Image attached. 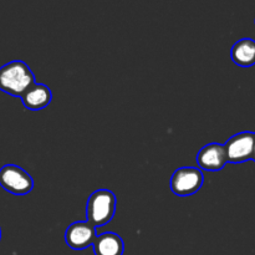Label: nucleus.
Instances as JSON below:
<instances>
[{"mask_svg":"<svg viewBox=\"0 0 255 255\" xmlns=\"http://www.w3.org/2000/svg\"><path fill=\"white\" fill-rule=\"evenodd\" d=\"M231 57L234 64L242 67H251L255 65V41L244 37L238 40L231 50Z\"/></svg>","mask_w":255,"mask_h":255,"instance_id":"10","label":"nucleus"},{"mask_svg":"<svg viewBox=\"0 0 255 255\" xmlns=\"http://www.w3.org/2000/svg\"><path fill=\"white\" fill-rule=\"evenodd\" d=\"M254 147V132H239L224 144L227 159L231 163H243L252 159Z\"/></svg>","mask_w":255,"mask_h":255,"instance_id":"5","label":"nucleus"},{"mask_svg":"<svg viewBox=\"0 0 255 255\" xmlns=\"http://www.w3.org/2000/svg\"><path fill=\"white\" fill-rule=\"evenodd\" d=\"M22 105L31 111H40L49 106L52 101L51 90L44 84H32L21 95Z\"/></svg>","mask_w":255,"mask_h":255,"instance_id":"8","label":"nucleus"},{"mask_svg":"<svg viewBox=\"0 0 255 255\" xmlns=\"http://www.w3.org/2000/svg\"><path fill=\"white\" fill-rule=\"evenodd\" d=\"M32 84L35 75L24 61L15 60L0 67V91L20 97Z\"/></svg>","mask_w":255,"mask_h":255,"instance_id":"1","label":"nucleus"},{"mask_svg":"<svg viewBox=\"0 0 255 255\" xmlns=\"http://www.w3.org/2000/svg\"><path fill=\"white\" fill-rule=\"evenodd\" d=\"M197 163L199 168L204 171L217 172L223 169L224 166L228 163L224 144L216 143V142L206 144L197 154Z\"/></svg>","mask_w":255,"mask_h":255,"instance_id":"7","label":"nucleus"},{"mask_svg":"<svg viewBox=\"0 0 255 255\" xmlns=\"http://www.w3.org/2000/svg\"><path fill=\"white\" fill-rule=\"evenodd\" d=\"M96 237V228L87 221L75 222L65 232V242L74 251H82L92 246Z\"/></svg>","mask_w":255,"mask_h":255,"instance_id":"6","label":"nucleus"},{"mask_svg":"<svg viewBox=\"0 0 255 255\" xmlns=\"http://www.w3.org/2000/svg\"><path fill=\"white\" fill-rule=\"evenodd\" d=\"M252 159L255 162V132H254V147H253V156H252Z\"/></svg>","mask_w":255,"mask_h":255,"instance_id":"11","label":"nucleus"},{"mask_svg":"<svg viewBox=\"0 0 255 255\" xmlns=\"http://www.w3.org/2000/svg\"><path fill=\"white\" fill-rule=\"evenodd\" d=\"M0 186L15 196H24L34 188L32 177L15 164H5L0 168Z\"/></svg>","mask_w":255,"mask_h":255,"instance_id":"3","label":"nucleus"},{"mask_svg":"<svg viewBox=\"0 0 255 255\" xmlns=\"http://www.w3.org/2000/svg\"><path fill=\"white\" fill-rule=\"evenodd\" d=\"M204 182L201 168L196 167H181L171 178V189L176 196L187 197L197 193Z\"/></svg>","mask_w":255,"mask_h":255,"instance_id":"4","label":"nucleus"},{"mask_svg":"<svg viewBox=\"0 0 255 255\" xmlns=\"http://www.w3.org/2000/svg\"><path fill=\"white\" fill-rule=\"evenodd\" d=\"M95 255H122L125 244L121 237L112 232L100 234L96 237L94 244Z\"/></svg>","mask_w":255,"mask_h":255,"instance_id":"9","label":"nucleus"},{"mask_svg":"<svg viewBox=\"0 0 255 255\" xmlns=\"http://www.w3.org/2000/svg\"><path fill=\"white\" fill-rule=\"evenodd\" d=\"M0 239H1V229H0Z\"/></svg>","mask_w":255,"mask_h":255,"instance_id":"12","label":"nucleus"},{"mask_svg":"<svg viewBox=\"0 0 255 255\" xmlns=\"http://www.w3.org/2000/svg\"><path fill=\"white\" fill-rule=\"evenodd\" d=\"M116 196L110 189H97L87 199L86 218L96 228L110 223L116 213Z\"/></svg>","mask_w":255,"mask_h":255,"instance_id":"2","label":"nucleus"}]
</instances>
